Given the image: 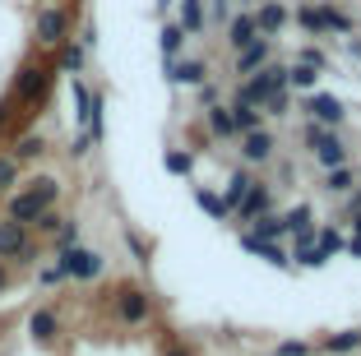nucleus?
<instances>
[{"label": "nucleus", "mask_w": 361, "mask_h": 356, "mask_svg": "<svg viewBox=\"0 0 361 356\" xmlns=\"http://www.w3.org/2000/svg\"><path fill=\"white\" fill-rule=\"evenodd\" d=\"M65 195V185L56 176H32L23 190H10V200H5V218L23 222V227H32V222L42 218L47 209H56Z\"/></svg>", "instance_id": "obj_1"}, {"label": "nucleus", "mask_w": 361, "mask_h": 356, "mask_svg": "<svg viewBox=\"0 0 361 356\" xmlns=\"http://www.w3.org/2000/svg\"><path fill=\"white\" fill-rule=\"evenodd\" d=\"M51 84H56V65H19V74H14L10 84V102L14 106H42L47 97H51Z\"/></svg>", "instance_id": "obj_2"}, {"label": "nucleus", "mask_w": 361, "mask_h": 356, "mask_svg": "<svg viewBox=\"0 0 361 356\" xmlns=\"http://www.w3.org/2000/svg\"><path fill=\"white\" fill-rule=\"evenodd\" d=\"M111 314H116V324H126V329L149 324V319H153V296H149V287L121 283L116 292H111Z\"/></svg>", "instance_id": "obj_3"}, {"label": "nucleus", "mask_w": 361, "mask_h": 356, "mask_svg": "<svg viewBox=\"0 0 361 356\" xmlns=\"http://www.w3.org/2000/svg\"><path fill=\"white\" fill-rule=\"evenodd\" d=\"M56 269L65 273V283H97L106 273V254L88 250V245H70V250H56Z\"/></svg>", "instance_id": "obj_4"}, {"label": "nucleus", "mask_w": 361, "mask_h": 356, "mask_svg": "<svg viewBox=\"0 0 361 356\" xmlns=\"http://www.w3.org/2000/svg\"><path fill=\"white\" fill-rule=\"evenodd\" d=\"M32 37H37V47H47V51L70 42V10H65V5H42L37 19H32Z\"/></svg>", "instance_id": "obj_5"}, {"label": "nucleus", "mask_w": 361, "mask_h": 356, "mask_svg": "<svg viewBox=\"0 0 361 356\" xmlns=\"http://www.w3.org/2000/svg\"><path fill=\"white\" fill-rule=\"evenodd\" d=\"M236 153H241V167H250V171H259V167H269V162H274L278 157V135L274 130H245V135H236Z\"/></svg>", "instance_id": "obj_6"}, {"label": "nucleus", "mask_w": 361, "mask_h": 356, "mask_svg": "<svg viewBox=\"0 0 361 356\" xmlns=\"http://www.w3.org/2000/svg\"><path fill=\"white\" fill-rule=\"evenodd\" d=\"M264 213H274V180L259 176L255 185H250V195L232 209V222H236V227H250V222L264 218Z\"/></svg>", "instance_id": "obj_7"}, {"label": "nucleus", "mask_w": 361, "mask_h": 356, "mask_svg": "<svg viewBox=\"0 0 361 356\" xmlns=\"http://www.w3.org/2000/svg\"><path fill=\"white\" fill-rule=\"evenodd\" d=\"M306 121H319V125H329V130H338L343 121H348V106L338 102L334 93H306Z\"/></svg>", "instance_id": "obj_8"}, {"label": "nucleus", "mask_w": 361, "mask_h": 356, "mask_svg": "<svg viewBox=\"0 0 361 356\" xmlns=\"http://www.w3.org/2000/svg\"><path fill=\"white\" fill-rule=\"evenodd\" d=\"M274 61V37H255L250 47H241V51L232 56V74L236 79H245V74H255L259 65Z\"/></svg>", "instance_id": "obj_9"}, {"label": "nucleus", "mask_w": 361, "mask_h": 356, "mask_svg": "<svg viewBox=\"0 0 361 356\" xmlns=\"http://www.w3.org/2000/svg\"><path fill=\"white\" fill-rule=\"evenodd\" d=\"M162 74H167V84H180V88H200L204 79H213L209 74V61H162Z\"/></svg>", "instance_id": "obj_10"}, {"label": "nucleus", "mask_w": 361, "mask_h": 356, "mask_svg": "<svg viewBox=\"0 0 361 356\" xmlns=\"http://www.w3.org/2000/svg\"><path fill=\"white\" fill-rule=\"evenodd\" d=\"M310 157H315L319 171H334V167H343V162H352V148H348V139L334 130L329 139H319V144L310 148Z\"/></svg>", "instance_id": "obj_11"}, {"label": "nucleus", "mask_w": 361, "mask_h": 356, "mask_svg": "<svg viewBox=\"0 0 361 356\" xmlns=\"http://www.w3.org/2000/svg\"><path fill=\"white\" fill-rule=\"evenodd\" d=\"M32 245V231L23 227V222H14V218H0V259H14L19 264V254Z\"/></svg>", "instance_id": "obj_12"}, {"label": "nucleus", "mask_w": 361, "mask_h": 356, "mask_svg": "<svg viewBox=\"0 0 361 356\" xmlns=\"http://www.w3.org/2000/svg\"><path fill=\"white\" fill-rule=\"evenodd\" d=\"M241 250L259 254V259L274 264V269H292V254H287V245H283V241H259L255 231H245V227H241Z\"/></svg>", "instance_id": "obj_13"}, {"label": "nucleus", "mask_w": 361, "mask_h": 356, "mask_svg": "<svg viewBox=\"0 0 361 356\" xmlns=\"http://www.w3.org/2000/svg\"><path fill=\"white\" fill-rule=\"evenodd\" d=\"M255 28H259V37H278V32L287 28V19H292V10H287L283 0H264V5H255Z\"/></svg>", "instance_id": "obj_14"}, {"label": "nucleus", "mask_w": 361, "mask_h": 356, "mask_svg": "<svg viewBox=\"0 0 361 356\" xmlns=\"http://www.w3.org/2000/svg\"><path fill=\"white\" fill-rule=\"evenodd\" d=\"M292 19H297V28L306 32V37H329V19H324V0H301L297 10H292Z\"/></svg>", "instance_id": "obj_15"}, {"label": "nucleus", "mask_w": 361, "mask_h": 356, "mask_svg": "<svg viewBox=\"0 0 361 356\" xmlns=\"http://www.w3.org/2000/svg\"><path fill=\"white\" fill-rule=\"evenodd\" d=\"M259 37V28H255V14L250 10H232L227 14V47H232V56L241 51V47H250Z\"/></svg>", "instance_id": "obj_16"}, {"label": "nucleus", "mask_w": 361, "mask_h": 356, "mask_svg": "<svg viewBox=\"0 0 361 356\" xmlns=\"http://www.w3.org/2000/svg\"><path fill=\"white\" fill-rule=\"evenodd\" d=\"M28 338H32L37 347H51L56 338H61V314H56L51 305L32 310V314H28Z\"/></svg>", "instance_id": "obj_17"}, {"label": "nucleus", "mask_w": 361, "mask_h": 356, "mask_svg": "<svg viewBox=\"0 0 361 356\" xmlns=\"http://www.w3.org/2000/svg\"><path fill=\"white\" fill-rule=\"evenodd\" d=\"M176 23L185 37H200L209 28V10H204V0H176Z\"/></svg>", "instance_id": "obj_18"}, {"label": "nucleus", "mask_w": 361, "mask_h": 356, "mask_svg": "<svg viewBox=\"0 0 361 356\" xmlns=\"http://www.w3.org/2000/svg\"><path fill=\"white\" fill-rule=\"evenodd\" d=\"M292 269H324L329 264V254L315 245V236H292Z\"/></svg>", "instance_id": "obj_19"}, {"label": "nucleus", "mask_w": 361, "mask_h": 356, "mask_svg": "<svg viewBox=\"0 0 361 356\" xmlns=\"http://www.w3.org/2000/svg\"><path fill=\"white\" fill-rule=\"evenodd\" d=\"M283 227H287V236H315V209L310 204H292V209H283Z\"/></svg>", "instance_id": "obj_20"}, {"label": "nucleus", "mask_w": 361, "mask_h": 356, "mask_svg": "<svg viewBox=\"0 0 361 356\" xmlns=\"http://www.w3.org/2000/svg\"><path fill=\"white\" fill-rule=\"evenodd\" d=\"M255 180H259V176H255L250 167H236L232 176H227V185L218 190V195H223V204H227V209H236V204H241L245 195H250V185H255Z\"/></svg>", "instance_id": "obj_21"}, {"label": "nucleus", "mask_w": 361, "mask_h": 356, "mask_svg": "<svg viewBox=\"0 0 361 356\" xmlns=\"http://www.w3.org/2000/svg\"><path fill=\"white\" fill-rule=\"evenodd\" d=\"M352 185H361V171L352 167V162H343V167H334V171H324V195H334V200H343V195H348Z\"/></svg>", "instance_id": "obj_22"}, {"label": "nucleus", "mask_w": 361, "mask_h": 356, "mask_svg": "<svg viewBox=\"0 0 361 356\" xmlns=\"http://www.w3.org/2000/svg\"><path fill=\"white\" fill-rule=\"evenodd\" d=\"M88 65V51L79 42H61L56 47V74H70V79H79Z\"/></svg>", "instance_id": "obj_23"}, {"label": "nucleus", "mask_w": 361, "mask_h": 356, "mask_svg": "<svg viewBox=\"0 0 361 356\" xmlns=\"http://www.w3.org/2000/svg\"><path fill=\"white\" fill-rule=\"evenodd\" d=\"M204 125H209L213 139H236V121H232V106H227V102L204 106Z\"/></svg>", "instance_id": "obj_24"}, {"label": "nucleus", "mask_w": 361, "mask_h": 356, "mask_svg": "<svg viewBox=\"0 0 361 356\" xmlns=\"http://www.w3.org/2000/svg\"><path fill=\"white\" fill-rule=\"evenodd\" d=\"M5 153H10L14 162L23 167V162H37V157H47V139H42V135H14V144L5 148Z\"/></svg>", "instance_id": "obj_25"}, {"label": "nucleus", "mask_w": 361, "mask_h": 356, "mask_svg": "<svg viewBox=\"0 0 361 356\" xmlns=\"http://www.w3.org/2000/svg\"><path fill=\"white\" fill-rule=\"evenodd\" d=\"M319 352H329V356H352V352H361V329H338V333L319 338Z\"/></svg>", "instance_id": "obj_26"}, {"label": "nucleus", "mask_w": 361, "mask_h": 356, "mask_svg": "<svg viewBox=\"0 0 361 356\" xmlns=\"http://www.w3.org/2000/svg\"><path fill=\"white\" fill-rule=\"evenodd\" d=\"M315 88H319V70L315 65H301V61L287 65V93H315Z\"/></svg>", "instance_id": "obj_27"}, {"label": "nucleus", "mask_w": 361, "mask_h": 356, "mask_svg": "<svg viewBox=\"0 0 361 356\" xmlns=\"http://www.w3.org/2000/svg\"><path fill=\"white\" fill-rule=\"evenodd\" d=\"M195 204H200V209L209 213L213 222H232V209L223 204V195H218V190H209V185H195Z\"/></svg>", "instance_id": "obj_28"}, {"label": "nucleus", "mask_w": 361, "mask_h": 356, "mask_svg": "<svg viewBox=\"0 0 361 356\" xmlns=\"http://www.w3.org/2000/svg\"><path fill=\"white\" fill-rule=\"evenodd\" d=\"M245 231H255L259 241H283L287 236V227H283V213H264V218H255Z\"/></svg>", "instance_id": "obj_29"}, {"label": "nucleus", "mask_w": 361, "mask_h": 356, "mask_svg": "<svg viewBox=\"0 0 361 356\" xmlns=\"http://www.w3.org/2000/svg\"><path fill=\"white\" fill-rule=\"evenodd\" d=\"M315 245H319V250H324V254L334 259V254H343V245H348V236L338 231V222H324V227H315Z\"/></svg>", "instance_id": "obj_30"}, {"label": "nucleus", "mask_w": 361, "mask_h": 356, "mask_svg": "<svg viewBox=\"0 0 361 356\" xmlns=\"http://www.w3.org/2000/svg\"><path fill=\"white\" fill-rule=\"evenodd\" d=\"M158 47H162V61H176V56H180V47H185V32H180V23H162Z\"/></svg>", "instance_id": "obj_31"}, {"label": "nucleus", "mask_w": 361, "mask_h": 356, "mask_svg": "<svg viewBox=\"0 0 361 356\" xmlns=\"http://www.w3.org/2000/svg\"><path fill=\"white\" fill-rule=\"evenodd\" d=\"M162 167H167L171 176H190L195 171V153L190 148H167V153H162Z\"/></svg>", "instance_id": "obj_32"}, {"label": "nucleus", "mask_w": 361, "mask_h": 356, "mask_svg": "<svg viewBox=\"0 0 361 356\" xmlns=\"http://www.w3.org/2000/svg\"><path fill=\"white\" fill-rule=\"evenodd\" d=\"M227 106H232L236 135H245V130H259V125H264V111H259V106H241V102H227Z\"/></svg>", "instance_id": "obj_33"}, {"label": "nucleus", "mask_w": 361, "mask_h": 356, "mask_svg": "<svg viewBox=\"0 0 361 356\" xmlns=\"http://www.w3.org/2000/svg\"><path fill=\"white\" fill-rule=\"evenodd\" d=\"M70 245H79V218H65L51 231V250H70Z\"/></svg>", "instance_id": "obj_34"}, {"label": "nucleus", "mask_w": 361, "mask_h": 356, "mask_svg": "<svg viewBox=\"0 0 361 356\" xmlns=\"http://www.w3.org/2000/svg\"><path fill=\"white\" fill-rule=\"evenodd\" d=\"M19 176H23V167L14 162L10 153H0V195H10V190L19 185Z\"/></svg>", "instance_id": "obj_35"}, {"label": "nucleus", "mask_w": 361, "mask_h": 356, "mask_svg": "<svg viewBox=\"0 0 361 356\" xmlns=\"http://www.w3.org/2000/svg\"><path fill=\"white\" fill-rule=\"evenodd\" d=\"M259 111H264V116H278V121H283V116H292V93H287V88H283V93H274L264 106H259Z\"/></svg>", "instance_id": "obj_36"}, {"label": "nucleus", "mask_w": 361, "mask_h": 356, "mask_svg": "<svg viewBox=\"0 0 361 356\" xmlns=\"http://www.w3.org/2000/svg\"><path fill=\"white\" fill-rule=\"evenodd\" d=\"M297 61H301V65H315L319 74H329V70H334V65H329V56L319 51V47H301V51H297Z\"/></svg>", "instance_id": "obj_37"}, {"label": "nucleus", "mask_w": 361, "mask_h": 356, "mask_svg": "<svg viewBox=\"0 0 361 356\" xmlns=\"http://www.w3.org/2000/svg\"><path fill=\"white\" fill-rule=\"evenodd\" d=\"M61 222H65V218H61V213H56V209H47V213H42V218H37V222H32V227H28V231H37V236H47V241H51V231H56V227H61Z\"/></svg>", "instance_id": "obj_38"}, {"label": "nucleus", "mask_w": 361, "mask_h": 356, "mask_svg": "<svg viewBox=\"0 0 361 356\" xmlns=\"http://www.w3.org/2000/svg\"><path fill=\"white\" fill-rule=\"evenodd\" d=\"M195 97H200V111H204V106H218V102H223V88L213 84V79H204V84L195 88Z\"/></svg>", "instance_id": "obj_39"}, {"label": "nucleus", "mask_w": 361, "mask_h": 356, "mask_svg": "<svg viewBox=\"0 0 361 356\" xmlns=\"http://www.w3.org/2000/svg\"><path fill=\"white\" fill-rule=\"evenodd\" d=\"M329 135H334L329 125H319V121H306V130H301V144H306V153H310L319 139H329Z\"/></svg>", "instance_id": "obj_40"}, {"label": "nucleus", "mask_w": 361, "mask_h": 356, "mask_svg": "<svg viewBox=\"0 0 361 356\" xmlns=\"http://www.w3.org/2000/svg\"><path fill=\"white\" fill-rule=\"evenodd\" d=\"M310 352H315V343H301V338H287L274 347V356H310Z\"/></svg>", "instance_id": "obj_41"}, {"label": "nucleus", "mask_w": 361, "mask_h": 356, "mask_svg": "<svg viewBox=\"0 0 361 356\" xmlns=\"http://www.w3.org/2000/svg\"><path fill=\"white\" fill-rule=\"evenodd\" d=\"M37 283H42V287H61V283H65V273L56 269V264H42V269H37Z\"/></svg>", "instance_id": "obj_42"}, {"label": "nucleus", "mask_w": 361, "mask_h": 356, "mask_svg": "<svg viewBox=\"0 0 361 356\" xmlns=\"http://www.w3.org/2000/svg\"><path fill=\"white\" fill-rule=\"evenodd\" d=\"M10 125H14V102H10V97H0V139L10 135Z\"/></svg>", "instance_id": "obj_43"}, {"label": "nucleus", "mask_w": 361, "mask_h": 356, "mask_svg": "<svg viewBox=\"0 0 361 356\" xmlns=\"http://www.w3.org/2000/svg\"><path fill=\"white\" fill-rule=\"evenodd\" d=\"M352 213H361V185H352L343 195V218H352Z\"/></svg>", "instance_id": "obj_44"}, {"label": "nucleus", "mask_w": 361, "mask_h": 356, "mask_svg": "<svg viewBox=\"0 0 361 356\" xmlns=\"http://www.w3.org/2000/svg\"><path fill=\"white\" fill-rule=\"evenodd\" d=\"M227 14H232V0H209V19H223L227 23Z\"/></svg>", "instance_id": "obj_45"}, {"label": "nucleus", "mask_w": 361, "mask_h": 356, "mask_svg": "<svg viewBox=\"0 0 361 356\" xmlns=\"http://www.w3.org/2000/svg\"><path fill=\"white\" fill-rule=\"evenodd\" d=\"M88 148H93V139H88V130H79L75 148H70V157H88Z\"/></svg>", "instance_id": "obj_46"}, {"label": "nucleus", "mask_w": 361, "mask_h": 356, "mask_svg": "<svg viewBox=\"0 0 361 356\" xmlns=\"http://www.w3.org/2000/svg\"><path fill=\"white\" fill-rule=\"evenodd\" d=\"M343 254H352V259H361V236H348V245H343Z\"/></svg>", "instance_id": "obj_47"}, {"label": "nucleus", "mask_w": 361, "mask_h": 356, "mask_svg": "<svg viewBox=\"0 0 361 356\" xmlns=\"http://www.w3.org/2000/svg\"><path fill=\"white\" fill-rule=\"evenodd\" d=\"M162 356H195V347H185V343H171Z\"/></svg>", "instance_id": "obj_48"}, {"label": "nucleus", "mask_w": 361, "mask_h": 356, "mask_svg": "<svg viewBox=\"0 0 361 356\" xmlns=\"http://www.w3.org/2000/svg\"><path fill=\"white\" fill-rule=\"evenodd\" d=\"M348 56H357V61H361V37H357V32L348 37Z\"/></svg>", "instance_id": "obj_49"}, {"label": "nucleus", "mask_w": 361, "mask_h": 356, "mask_svg": "<svg viewBox=\"0 0 361 356\" xmlns=\"http://www.w3.org/2000/svg\"><path fill=\"white\" fill-rule=\"evenodd\" d=\"M10 287V269H5V259H0V292Z\"/></svg>", "instance_id": "obj_50"}]
</instances>
